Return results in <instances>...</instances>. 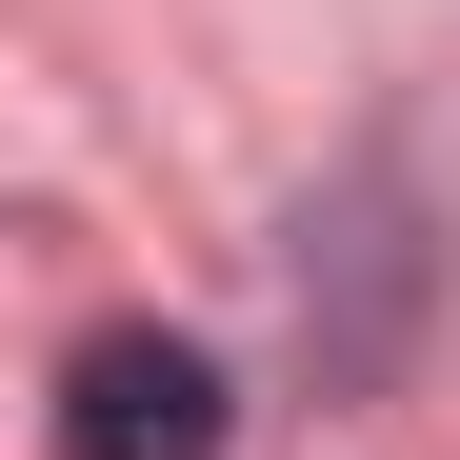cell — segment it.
I'll return each mask as SVG.
<instances>
[{
	"instance_id": "cell-1",
	"label": "cell",
	"mask_w": 460,
	"mask_h": 460,
	"mask_svg": "<svg viewBox=\"0 0 460 460\" xmlns=\"http://www.w3.org/2000/svg\"><path fill=\"white\" fill-rule=\"evenodd\" d=\"M220 440H241V380L181 321H101L60 360V460H220Z\"/></svg>"
}]
</instances>
